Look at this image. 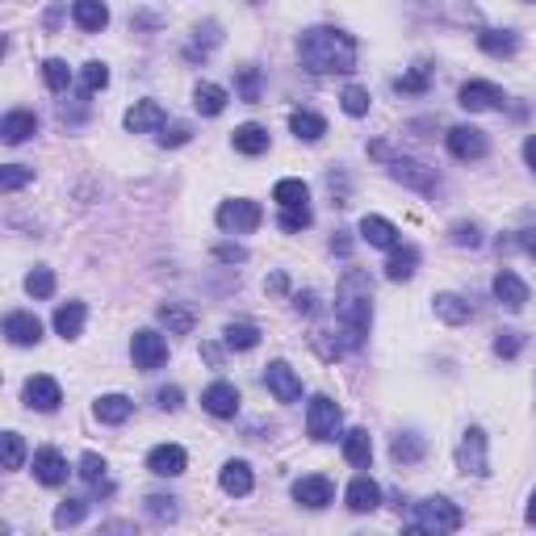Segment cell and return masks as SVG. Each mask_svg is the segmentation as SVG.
Segmentation results:
<instances>
[{
	"label": "cell",
	"mask_w": 536,
	"mask_h": 536,
	"mask_svg": "<svg viewBox=\"0 0 536 536\" xmlns=\"http://www.w3.org/2000/svg\"><path fill=\"white\" fill-rule=\"evenodd\" d=\"M297 59L315 76H331V72L344 76L356 67V38L336 30V25H315V30H302V38H297Z\"/></svg>",
	"instance_id": "1"
},
{
	"label": "cell",
	"mask_w": 536,
	"mask_h": 536,
	"mask_svg": "<svg viewBox=\"0 0 536 536\" xmlns=\"http://www.w3.org/2000/svg\"><path fill=\"white\" fill-rule=\"evenodd\" d=\"M336 315H339V336L348 348H361L369 339V323H373V285L365 273H344V285H339V302H336Z\"/></svg>",
	"instance_id": "2"
},
{
	"label": "cell",
	"mask_w": 536,
	"mask_h": 536,
	"mask_svg": "<svg viewBox=\"0 0 536 536\" xmlns=\"http://www.w3.org/2000/svg\"><path fill=\"white\" fill-rule=\"evenodd\" d=\"M411 528H415V532H432V536L457 532L461 512L449 499H424V503H415V512H411Z\"/></svg>",
	"instance_id": "3"
},
{
	"label": "cell",
	"mask_w": 536,
	"mask_h": 536,
	"mask_svg": "<svg viewBox=\"0 0 536 536\" xmlns=\"http://www.w3.org/2000/svg\"><path fill=\"white\" fill-rule=\"evenodd\" d=\"M339 424H344V411H339L336 398H327V395L310 398V406H307V432H310V440H318V444H323V440H336Z\"/></svg>",
	"instance_id": "4"
},
{
	"label": "cell",
	"mask_w": 536,
	"mask_h": 536,
	"mask_svg": "<svg viewBox=\"0 0 536 536\" xmlns=\"http://www.w3.org/2000/svg\"><path fill=\"white\" fill-rule=\"evenodd\" d=\"M390 176H395L398 185H406V189H415V193H436L440 189V176H436V168H427V164H419V160H406V155H395L390 160Z\"/></svg>",
	"instance_id": "5"
},
{
	"label": "cell",
	"mask_w": 536,
	"mask_h": 536,
	"mask_svg": "<svg viewBox=\"0 0 536 536\" xmlns=\"http://www.w3.org/2000/svg\"><path fill=\"white\" fill-rule=\"evenodd\" d=\"M457 470L473 473V478H486L491 473V461H486V432L482 427H470L457 444Z\"/></svg>",
	"instance_id": "6"
},
{
	"label": "cell",
	"mask_w": 536,
	"mask_h": 536,
	"mask_svg": "<svg viewBox=\"0 0 536 536\" xmlns=\"http://www.w3.org/2000/svg\"><path fill=\"white\" fill-rule=\"evenodd\" d=\"M214 219H219L222 230H235V235H252V230L260 227L264 214H260V206H256V201L239 198V201H222Z\"/></svg>",
	"instance_id": "7"
},
{
	"label": "cell",
	"mask_w": 536,
	"mask_h": 536,
	"mask_svg": "<svg viewBox=\"0 0 536 536\" xmlns=\"http://www.w3.org/2000/svg\"><path fill=\"white\" fill-rule=\"evenodd\" d=\"M131 356H134V369L155 373L160 365L168 361V339L160 336V331H134V339H131Z\"/></svg>",
	"instance_id": "8"
},
{
	"label": "cell",
	"mask_w": 536,
	"mask_h": 536,
	"mask_svg": "<svg viewBox=\"0 0 536 536\" xmlns=\"http://www.w3.org/2000/svg\"><path fill=\"white\" fill-rule=\"evenodd\" d=\"M444 142H449V151L457 155V160H482V155L491 151V142H486V134L478 131V126H453L449 134H444Z\"/></svg>",
	"instance_id": "9"
},
{
	"label": "cell",
	"mask_w": 536,
	"mask_h": 536,
	"mask_svg": "<svg viewBox=\"0 0 536 536\" xmlns=\"http://www.w3.org/2000/svg\"><path fill=\"white\" fill-rule=\"evenodd\" d=\"M264 385H268V395H273L277 403H297V398H302V382H297V373L285 361H273L264 369Z\"/></svg>",
	"instance_id": "10"
},
{
	"label": "cell",
	"mask_w": 536,
	"mask_h": 536,
	"mask_svg": "<svg viewBox=\"0 0 536 536\" xmlns=\"http://www.w3.org/2000/svg\"><path fill=\"white\" fill-rule=\"evenodd\" d=\"M461 110L470 113H482V110H494V105H503V93H499V84H491V80H470V84H461Z\"/></svg>",
	"instance_id": "11"
},
{
	"label": "cell",
	"mask_w": 536,
	"mask_h": 536,
	"mask_svg": "<svg viewBox=\"0 0 536 536\" xmlns=\"http://www.w3.org/2000/svg\"><path fill=\"white\" fill-rule=\"evenodd\" d=\"M164 105L160 101H139V105H131L126 110V131L131 134H151V131H164Z\"/></svg>",
	"instance_id": "12"
},
{
	"label": "cell",
	"mask_w": 536,
	"mask_h": 536,
	"mask_svg": "<svg viewBox=\"0 0 536 536\" xmlns=\"http://www.w3.org/2000/svg\"><path fill=\"white\" fill-rule=\"evenodd\" d=\"M59 403H63V390H59L55 377L38 373V377L25 382V406H34V411H59Z\"/></svg>",
	"instance_id": "13"
},
{
	"label": "cell",
	"mask_w": 536,
	"mask_h": 536,
	"mask_svg": "<svg viewBox=\"0 0 536 536\" xmlns=\"http://www.w3.org/2000/svg\"><path fill=\"white\" fill-rule=\"evenodd\" d=\"M201 406H206L214 419H235V411H239V390L230 382H214V385H206Z\"/></svg>",
	"instance_id": "14"
},
{
	"label": "cell",
	"mask_w": 536,
	"mask_h": 536,
	"mask_svg": "<svg viewBox=\"0 0 536 536\" xmlns=\"http://www.w3.org/2000/svg\"><path fill=\"white\" fill-rule=\"evenodd\" d=\"M185 465H189V453L180 444H155L147 453V470L160 473V478H176V473H185Z\"/></svg>",
	"instance_id": "15"
},
{
	"label": "cell",
	"mask_w": 536,
	"mask_h": 536,
	"mask_svg": "<svg viewBox=\"0 0 536 536\" xmlns=\"http://www.w3.org/2000/svg\"><path fill=\"white\" fill-rule=\"evenodd\" d=\"M67 461H63V453L59 449H38L34 453V478L43 482V486H63L67 482Z\"/></svg>",
	"instance_id": "16"
},
{
	"label": "cell",
	"mask_w": 536,
	"mask_h": 536,
	"mask_svg": "<svg viewBox=\"0 0 536 536\" xmlns=\"http://www.w3.org/2000/svg\"><path fill=\"white\" fill-rule=\"evenodd\" d=\"M5 336H9V344H17V348H30V344L43 339V323H38L30 310H13V315L5 318Z\"/></svg>",
	"instance_id": "17"
},
{
	"label": "cell",
	"mask_w": 536,
	"mask_h": 536,
	"mask_svg": "<svg viewBox=\"0 0 536 536\" xmlns=\"http://www.w3.org/2000/svg\"><path fill=\"white\" fill-rule=\"evenodd\" d=\"M331 482L323 478V473H310V478H297L294 482V499L302 507H310V512H318V507H327L331 503Z\"/></svg>",
	"instance_id": "18"
},
{
	"label": "cell",
	"mask_w": 536,
	"mask_h": 536,
	"mask_svg": "<svg viewBox=\"0 0 536 536\" xmlns=\"http://www.w3.org/2000/svg\"><path fill=\"white\" fill-rule=\"evenodd\" d=\"M432 17L444 25H478L482 22L478 5H470V0H436V5H432Z\"/></svg>",
	"instance_id": "19"
},
{
	"label": "cell",
	"mask_w": 536,
	"mask_h": 536,
	"mask_svg": "<svg viewBox=\"0 0 536 536\" xmlns=\"http://www.w3.org/2000/svg\"><path fill=\"white\" fill-rule=\"evenodd\" d=\"M219 486L230 494V499H243V494H252L256 478H252V465L248 461H227L219 473Z\"/></svg>",
	"instance_id": "20"
},
{
	"label": "cell",
	"mask_w": 536,
	"mask_h": 536,
	"mask_svg": "<svg viewBox=\"0 0 536 536\" xmlns=\"http://www.w3.org/2000/svg\"><path fill=\"white\" fill-rule=\"evenodd\" d=\"M72 22L84 34H101L110 25V9H105V0H76L72 5Z\"/></svg>",
	"instance_id": "21"
},
{
	"label": "cell",
	"mask_w": 536,
	"mask_h": 536,
	"mask_svg": "<svg viewBox=\"0 0 536 536\" xmlns=\"http://www.w3.org/2000/svg\"><path fill=\"white\" fill-rule=\"evenodd\" d=\"M30 134H38V118H34L30 110H9L5 113V122H0V139L9 142V147L25 142Z\"/></svg>",
	"instance_id": "22"
},
{
	"label": "cell",
	"mask_w": 536,
	"mask_h": 536,
	"mask_svg": "<svg viewBox=\"0 0 536 536\" xmlns=\"http://www.w3.org/2000/svg\"><path fill=\"white\" fill-rule=\"evenodd\" d=\"M415 268H419V248L395 243V248H390V260H385V277H390V281H411Z\"/></svg>",
	"instance_id": "23"
},
{
	"label": "cell",
	"mask_w": 536,
	"mask_h": 536,
	"mask_svg": "<svg viewBox=\"0 0 536 536\" xmlns=\"http://www.w3.org/2000/svg\"><path fill=\"white\" fill-rule=\"evenodd\" d=\"M494 297L503 302L507 310H524L528 302V285L520 281V277L512 273V268H499V277H494Z\"/></svg>",
	"instance_id": "24"
},
{
	"label": "cell",
	"mask_w": 536,
	"mask_h": 536,
	"mask_svg": "<svg viewBox=\"0 0 536 536\" xmlns=\"http://www.w3.org/2000/svg\"><path fill=\"white\" fill-rule=\"evenodd\" d=\"M361 239L369 243V248H395L398 227L390 219H382V214H365L361 219Z\"/></svg>",
	"instance_id": "25"
},
{
	"label": "cell",
	"mask_w": 536,
	"mask_h": 536,
	"mask_svg": "<svg viewBox=\"0 0 536 536\" xmlns=\"http://www.w3.org/2000/svg\"><path fill=\"white\" fill-rule=\"evenodd\" d=\"M432 76H436V63H432V59H419L406 76L395 80V93H403V97H419V93L432 88Z\"/></svg>",
	"instance_id": "26"
},
{
	"label": "cell",
	"mask_w": 536,
	"mask_h": 536,
	"mask_svg": "<svg viewBox=\"0 0 536 536\" xmlns=\"http://www.w3.org/2000/svg\"><path fill=\"white\" fill-rule=\"evenodd\" d=\"M344 499H348L352 512H373V507L382 503V486L361 473V478H352V482H348V494H344Z\"/></svg>",
	"instance_id": "27"
},
{
	"label": "cell",
	"mask_w": 536,
	"mask_h": 536,
	"mask_svg": "<svg viewBox=\"0 0 536 536\" xmlns=\"http://www.w3.org/2000/svg\"><path fill=\"white\" fill-rule=\"evenodd\" d=\"M193 110H198L201 118H219V113L227 110V88L201 80V84L193 88Z\"/></svg>",
	"instance_id": "28"
},
{
	"label": "cell",
	"mask_w": 536,
	"mask_h": 536,
	"mask_svg": "<svg viewBox=\"0 0 536 536\" xmlns=\"http://www.w3.org/2000/svg\"><path fill=\"white\" fill-rule=\"evenodd\" d=\"M478 46L486 51V55H494V59H512L515 51H520V34H512V30H482L478 34Z\"/></svg>",
	"instance_id": "29"
},
{
	"label": "cell",
	"mask_w": 536,
	"mask_h": 536,
	"mask_svg": "<svg viewBox=\"0 0 536 536\" xmlns=\"http://www.w3.org/2000/svg\"><path fill=\"white\" fill-rule=\"evenodd\" d=\"M230 142H235V151L239 155H264L268 151V131L256 126V122H243L239 131L230 134Z\"/></svg>",
	"instance_id": "30"
},
{
	"label": "cell",
	"mask_w": 536,
	"mask_h": 536,
	"mask_svg": "<svg viewBox=\"0 0 536 536\" xmlns=\"http://www.w3.org/2000/svg\"><path fill=\"white\" fill-rule=\"evenodd\" d=\"M432 307H436V318H444L449 327H461V323H470V318H473L470 302L457 297V294H436V297H432Z\"/></svg>",
	"instance_id": "31"
},
{
	"label": "cell",
	"mask_w": 536,
	"mask_h": 536,
	"mask_svg": "<svg viewBox=\"0 0 536 536\" xmlns=\"http://www.w3.org/2000/svg\"><path fill=\"white\" fill-rule=\"evenodd\" d=\"M424 453H427V444H424V436H415V432H398L395 444H390V457H395L398 465H419Z\"/></svg>",
	"instance_id": "32"
},
{
	"label": "cell",
	"mask_w": 536,
	"mask_h": 536,
	"mask_svg": "<svg viewBox=\"0 0 536 536\" xmlns=\"http://www.w3.org/2000/svg\"><path fill=\"white\" fill-rule=\"evenodd\" d=\"M344 457L356 465V470H369V461H373V440L365 427H352L348 436H344Z\"/></svg>",
	"instance_id": "33"
},
{
	"label": "cell",
	"mask_w": 536,
	"mask_h": 536,
	"mask_svg": "<svg viewBox=\"0 0 536 536\" xmlns=\"http://www.w3.org/2000/svg\"><path fill=\"white\" fill-rule=\"evenodd\" d=\"M80 478L97 494H113V482H110V473H105V457H97V453H84V457H80Z\"/></svg>",
	"instance_id": "34"
},
{
	"label": "cell",
	"mask_w": 536,
	"mask_h": 536,
	"mask_svg": "<svg viewBox=\"0 0 536 536\" xmlns=\"http://www.w3.org/2000/svg\"><path fill=\"white\" fill-rule=\"evenodd\" d=\"M97 419L101 424H126V419L134 415V403L126 395H105V398H97Z\"/></svg>",
	"instance_id": "35"
},
{
	"label": "cell",
	"mask_w": 536,
	"mask_h": 536,
	"mask_svg": "<svg viewBox=\"0 0 536 536\" xmlns=\"http://www.w3.org/2000/svg\"><path fill=\"white\" fill-rule=\"evenodd\" d=\"M289 131H294L302 142H318L323 134H327V122L318 118V113H310V110H294L289 113Z\"/></svg>",
	"instance_id": "36"
},
{
	"label": "cell",
	"mask_w": 536,
	"mask_h": 536,
	"mask_svg": "<svg viewBox=\"0 0 536 536\" xmlns=\"http://www.w3.org/2000/svg\"><path fill=\"white\" fill-rule=\"evenodd\" d=\"M160 323H164L172 336H189L193 323H198V315L189 307H180V302H164V307H160Z\"/></svg>",
	"instance_id": "37"
},
{
	"label": "cell",
	"mask_w": 536,
	"mask_h": 536,
	"mask_svg": "<svg viewBox=\"0 0 536 536\" xmlns=\"http://www.w3.org/2000/svg\"><path fill=\"white\" fill-rule=\"evenodd\" d=\"M55 331L63 339H76L84 331V302H67V307L55 310Z\"/></svg>",
	"instance_id": "38"
},
{
	"label": "cell",
	"mask_w": 536,
	"mask_h": 536,
	"mask_svg": "<svg viewBox=\"0 0 536 536\" xmlns=\"http://www.w3.org/2000/svg\"><path fill=\"white\" fill-rule=\"evenodd\" d=\"M222 339H227L230 352H248V348H256V344H260V327H256V323H227Z\"/></svg>",
	"instance_id": "39"
},
{
	"label": "cell",
	"mask_w": 536,
	"mask_h": 536,
	"mask_svg": "<svg viewBox=\"0 0 536 536\" xmlns=\"http://www.w3.org/2000/svg\"><path fill=\"white\" fill-rule=\"evenodd\" d=\"M273 201H277L281 210H285V206H307V201H310L307 180H294V176H289V180H277Z\"/></svg>",
	"instance_id": "40"
},
{
	"label": "cell",
	"mask_w": 536,
	"mask_h": 536,
	"mask_svg": "<svg viewBox=\"0 0 536 536\" xmlns=\"http://www.w3.org/2000/svg\"><path fill=\"white\" fill-rule=\"evenodd\" d=\"M43 80H46L51 93H67V88H72V67H67L63 59H46V63H43Z\"/></svg>",
	"instance_id": "41"
},
{
	"label": "cell",
	"mask_w": 536,
	"mask_h": 536,
	"mask_svg": "<svg viewBox=\"0 0 536 536\" xmlns=\"http://www.w3.org/2000/svg\"><path fill=\"white\" fill-rule=\"evenodd\" d=\"M147 515H151L155 524H176L180 507H176V499H168V494H147Z\"/></svg>",
	"instance_id": "42"
},
{
	"label": "cell",
	"mask_w": 536,
	"mask_h": 536,
	"mask_svg": "<svg viewBox=\"0 0 536 536\" xmlns=\"http://www.w3.org/2000/svg\"><path fill=\"white\" fill-rule=\"evenodd\" d=\"M339 105H344L348 118H365V113H369V88L348 84V88H344V97H339Z\"/></svg>",
	"instance_id": "43"
},
{
	"label": "cell",
	"mask_w": 536,
	"mask_h": 536,
	"mask_svg": "<svg viewBox=\"0 0 536 536\" xmlns=\"http://www.w3.org/2000/svg\"><path fill=\"white\" fill-rule=\"evenodd\" d=\"M80 88H84V97H93V93H101V88H110V67L105 63H84V72H80Z\"/></svg>",
	"instance_id": "44"
},
{
	"label": "cell",
	"mask_w": 536,
	"mask_h": 536,
	"mask_svg": "<svg viewBox=\"0 0 536 536\" xmlns=\"http://www.w3.org/2000/svg\"><path fill=\"white\" fill-rule=\"evenodd\" d=\"M25 294H30V297H51V294H55V273L38 264V268L25 277Z\"/></svg>",
	"instance_id": "45"
},
{
	"label": "cell",
	"mask_w": 536,
	"mask_h": 536,
	"mask_svg": "<svg viewBox=\"0 0 536 536\" xmlns=\"http://www.w3.org/2000/svg\"><path fill=\"white\" fill-rule=\"evenodd\" d=\"M34 180V168H25V164H5L0 168V189L5 193H17L22 185H30Z\"/></svg>",
	"instance_id": "46"
},
{
	"label": "cell",
	"mask_w": 536,
	"mask_h": 536,
	"mask_svg": "<svg viewBox=\"0 0 536 536\" xmlns=\"http://www.w3.org/2000/svg\"><path fill=\"white\" fill-rule=\"evenodd\" d=\"M235 88H239V101H260V72H256L252 63L239 67V76H235Z\"/></svg>",
	"instance_id": "47"
},
{
	"label": "cell",
	"mask_w": 536,
	"mask_h": 536,
	"mask_svg": "<svg viewBox=\"0 0 536 536\" xmlns=\"http://www.w3.org/2000/svg\"><path fill=\"white\" fill-rule=\"evenodd\" d=\"M84 515H88L84 499H67V503H59V512H55V528H76Z\"/></svg>",
	"instance_id": "48"
},
{
	"label": "cell",
	"mask_w": 536,
	"mask_h": 536,
	"mask_svg": "<svg viewBox=\"0 0 536 536\" xmlns=\"http://www.w3.org/2000/svg\"><path fill=\"white\" fill-rule=\"evenodd\" d=\"M520 348H524V336H520V331H499V336H494V356L515 361V356H520Z\"/></svg>",
	"instance_id": "49"
},
{
	"label": "cell",
	"mask_w": 536,
	"mask_h": 536,
	"mask_svg": "<svg viewBox=\"0 0 536 536\" xmlns=\"http://www.w3.org/2000/svg\"><path fill=\"white\" fill-rule=\"evenodd\" d=\"M449 239L457 243V248H482V227L478 222H453Z\"/></svg>",
	"instance_id": "50"
},
{
	"label": "cell",
	"mask_w": 536,
	"mask_h": 536,
	"mask_svg": "<svg viewBox=\"0 0 536 536\" xmlns=\"http://www.w3.org/2000/svg\"><path fill=\"white\" fill-rule=\"evenodd\" d=\"M25 465V440L17 432H5V470H22Z\"/></svg>",
	"instance_id": "51"
},
{
	"label": "cell",
	"mask_w": 536,
	"mask_h": 536,
	"mask_svg": "<svg viewBox=\"0 0 536 536\" xmlns=\"http://www.w3.org/2000/svg\"><path fill=\"white\" fill-rule=\"evenodd\" d=\"M277 222H281V230H289V235H294V230H307L310 227V206H285Z\"/></svg>",
	"instance_id": "52"
},
{
	"label": "cell",
	"mask_w": 536,
	"mask_h": 536,
	"mask_svg": "<svg viewBox=\"0 0 536 536\" xmlns=\"http://www.w3.org/2000/svg\"><path fill=\"white\" fill-rule=\"evenodd\" d=\"M189 139H193V131H189L185 122H172V126H164V134H160V147H185Z\"/></svg>",
	"instance_id": "53"
},
{
	"label": "cell",
	"mask_w": 536,
	"mask_h": 536,
	"mask_svg": "<svg viewBox=\"0 0 536 536\" xmlns=\"http://www.w3.org/2000/svg\"><path fill=\"white\" fill-rule=\"evenodd\" d=\"M214 260H222V264H243V260H248V252H243V248H230V243H222V248H214Z\"/></svg>",
	"instance_id": "54"
},
{
	"label": "cell",
	"mask_w": 536,
	"mask_h": 536,
	"mask_svg": "<svg viewBox=\"0 0 536 536\" xmlns=\"http://www.w3.org/2000/svg\"><path fill=\"white\" fill-rule=\"evenodd\" d=\"M294 310H297V315H315V310H318V294H315V289L294 294Z\"/></svg>",
	"instance_id": "55"
},
{
	"label": "cell",
	"mask_w": 536,
	"mask_h": 536,
	"mask_svg": "<svg viewBox=\"0 0 536 536\" xmlns=\"http://www.w3.org/2000/svg\"><path fill=\"white\" fill-rule=\"evenodd\" d=\"M155 403L164 406V411H176V406H180V385H164V390L155 395Z\"/></svg>",
	"instance_id": "56"
},
{
	"label": "cell",
	"mask_w": 536,
	"mask_h": 536,
	"mask_svg": "<svg viewBox=\"0 0 536 536\" xmlns=\"http://www.w3.org/2000/svg\"><path fill=\"white\" fill-rule=\"evenodd\" d=\"M515 248H520V252H528V256H536V227L520 230V235H515Z\"/></svg>",
	"instance_id": "57"
},
{
	"label": "cell",
	"mask_w": 536,
	"mask_h": 536,
	"mask_svg": "<svg viewBox=\"0 0 536 536\" xmlns=\"http://www.w3.org/2000/svg\"><path fill=\"white\" fill-rule=\"evenodd\" d=\"M524 164L536 172V134H528V139H524Z\"/></svg>",
	"instance_id": "58"
},
{
	"label": "cell",
	"mask_w": 536,
	"mask_h": 536,
	"mask_svg": "<svg viewBox=\"0 0 536 536\" xmlns=\"http://www.w3.org/2000/svg\"><path fill=\"white\" fill-rule=\"evenodd\" d=\"M285 285H289V281H285V273H273V277H268V289H273V294H285Z\"/></svg>",
	"instance_id": "59"
},
{
	"label": "cell",
	"mask_w": 536,
	"mask_h": 536,
	"mask_svg": "<svg viewBox=\"0 0 536 536\" xmlns=\"http://www.w3.org/2000/svg\"><path fill=\"white\" fill-rule=\"evenodd\" d=\"M201 356H206V361H210V365H219V361H222V352H219V348H214V344H206V348H201Z\"/></svg>",
	"instance_id": "60"
},
{
	"label": "cell",
	"mask_w": 536,
	"mask_h": 536,
	"mask_svg": "<svg viewBox=\"0 0 536 536\" xmlns=\"http://www.w3.org/2000/svg\"><path fill=\"white\" fill-rule=\"evenodd\" d=\"M524 520H528V524H532V528H536V491H532V494H528V512H524Z\"/></svg>",
	"instance_id": "61"
},
{
	"label": "cell",
	"mask_w": 536,
	"mask_h": 536,
	"mask_svg": "<svg viewBox=\"0 0 536 536\" xmlns=\"http://www.w3.org/2000/svg\"><path fill=\"white\" fill-rule=\"evenodd\" d=\"M528 5H532V0H528Z\"/></svg>",
	"instance_id": "62"
}]
</instances>
